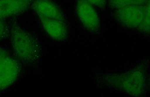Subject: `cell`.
<instances>
[{
	"instance_id": "cell-9",
	"label": "cell",
	"mask_w": 150,
	"mask_h": 97,
	"mask_svg": "<svg viewBox=\"0 0 150 97\" xmlns=\"http://www.w3.org/2000/svg\"><path fill=\"white\" fill-rule=\"evenodd\" d=\"M8 29L7 24L3 20H0V41L4 39L7 35Z\"/></svg>"
},
{
	"instance_id": "cell-3",
	"label": "cell",
	"mask_w": 150,
	"mask_h": 97,
	"mask_svg": "<svg viewBox=\"0 0 150 97\" xmlns=\"http://www.w3.org/2000/svg\"><path fill=\"white\" fill-rule=\"evenodd\" d=\"M150 15V2L144 6H131L117 9L118 19L126 26L141 28L147 16Z\"/></svg>"
},
{
	"instance_id": "cell-1",
	"label": "cell",
	"mask_w": 150,
	"mask_h": 97,
	"mask_svg": "<svg viewBox=\"0 0 150 97\" xmlns=\"http://www.w3.org/2000/svg\"><path fill=\"white\" fill-rule=\"evenodd\" d=\"M11 41L14 53L18 59L25 63L35 62L40 57L39 45L29 33L18 26L12 29Z\"/></svg>"
},
{
	"instance_id": "cell-5",
	"label": "cell",
	"mask_w": 150,
	"mask_h": 97,
	"mask_svg": "<svg viewBox=\"0 0 150 97\" xmlns=\"http://www.w3.org/2000/svg\"><path fill=\"white\" fill-rule=\"evenodd\" d=\"M33 8L39 17L65 21L61 9L50 0H35Z\"/></svg>"
},
{
	"instance_id": "cell-6",
	"label": "cell",
	"mask_w": 150,
	"mask_h": 97,
	"mask_svg": "<svg viewBox=\"0 0 150 97\" xmlns=\"http://www.w3.org/2000/svg\"><path fill=\"white\" fill-rule=\"evenodd\" d=\"M45 32L56 40L63 41L66 38L68 31L65 21L39 17Z\"/></svg>"
},
{
	"instance_id": "cell-11",
	"label": "cell",
	"mask_w": 150,
	"mask_h": 97,
	"mask_svg": "<svg viewBox=\"0 0 150 97\" xmlns=\"http://www.w3.org/2000/svg\"><path fill=\"white\" fill-rule=\"evenodd\" d=\"M25 1H30V0H25Z\"/></svg>"
},
{
	"instance_id": "cell-4",
	"label": "cell",
	"mask_w": 150,
	"mask_h": 97,
	"mask_svg": "<svg viewBox=\"0 0 150 97\" xmlns=\"http://www.w3.org/2000/svg\"><path fill=\"white\" fill-rule=\"evenodd\" d=\"M93 6L86 0H77L76 11L85 27L90 31L96 32L100 27V20Z\"/></svg>"
},
{
	"instance_id": "cell-8",
	"label": "cell",
	"mask_w": 150,
	"mask_h": 97,
	"mask_svg": "<svg viewBox=\"0 0 150 97\" xmlns=\"http://www.w3.org/2000/svg\"><path fill=\"white\" fill-rule=\"evenodd\" d=\"M150 2L149 0H110L109 5L117 9L131 6H144Z\"/></svg>"
},
{
	"instance_id": "cell-7",
	"label": "cell",
	"mask_w": 150,
	"mask_h": 97,
	"mask_svg": "<svg viewBox=\"0 0 150 97\" xmlns=\"http://www.w3.org/2000/svg\"><path fill=\"white\" fill-rule=\"evenodd\" d=\"M30 1L0 0V20L22 13L29 7Z\"/></svg>"
},
{
	"instance_id": "cell-10",
	"label": "cell",
	"mask_w": 150,
	"mask_h": 97,
	"mask_svg": "<svg viewBox=\"0 0 150 97\" xmlns=\"http://www.w3.org/2000/svg\"><path fill=\"white\" fill-rule=\"evenodd\" d=\"M93 5L100 8H103L106 4L107 0H86Z\"/></svg>"
},
{
	"instance_id": "cell-2",
	"label": "cell",
	"mask_w": 150,
	"mask_h": 97,
	"mask_svg": "<svg viewBox=\"0 0 150 97\" xmlns=\"http://www.w3.org/2000/svg\"><path fill=\"white\" fill-rule=\"evenodd\" d=\"M20 68L16 60L0 47V91L11 86L18 78Z\"/></svg>"
}]
</instances>
